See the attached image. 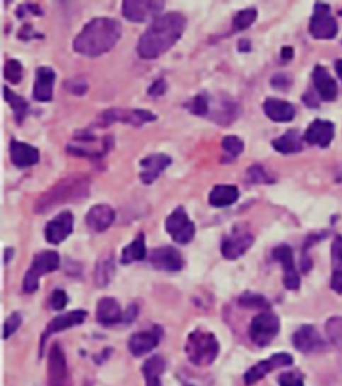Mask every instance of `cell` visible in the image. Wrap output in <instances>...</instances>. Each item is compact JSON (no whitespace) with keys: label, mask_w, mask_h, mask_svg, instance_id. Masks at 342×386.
Listing matches in <instances>:
<instances>
[{"label":"cell","mask_w":342,"mask_h":386,"mask_svg":"<svg viewBox=\"0 0 342 386\" xmlns=\"http://www.w3.org/2000/svg\"><path fill=\"white\" fill-rule=\"evenodd\" d=\"M185 351L193 365L209 366L218 357L220 344L212 331L198 329L190 333Z\"/></svg>","instance_id":"277c9868"},{"label":"cell","mask_w":342,"mask_h":386,"mask_svg":"<svg viewBox=\"0 0 342 386\" xmlns=\"http://www.w3.org/2000/svg\"><path fill=\"white\" fill-rule=\"evenodd\" d=\"M336 71H337V74H338V76L342 81V59L336 62Z\"/></svg>","instance_id":"db71d44e"},{"label":"cell","mask_w":342,"mask_h":386,"mask_svg":"<svg viewBox=\"0 0 342 386\" xmlns=\"http://www.w3.org/2000/svg\"><path fill=\"white\" fill-rule=\"evenodd\" d=\"M295 363L293 357L289 353H275L273 354L269 360H263L258 363H256L254 366H251L248 372L245 373L244 381L248 386H251L256 382H258L268 373H270L273 370L283 368V366H289Z\"/></svg>","instance_id":"7c38bea8"},{"label":"cell","mask_w":342,"mask_h":386,"mask_svg":"<svg viewBox=\"0 0 342 386\" xmlns=\"http://www.w3.org/2000/svg\"><path fill=\"white\" fill-rule=\"evenodd\" d=\"M239 198V190L233 185H218L212 188L209 202L214 208H226L233 205Z\"/></svg>","instance_id":"f1b7e54d"},{"label":"cell","mask_w":342,"mask_h":386,"mask_svg":"<svg viewBox=\"0 0 342 386\" xmlns=\"http://www.w3.org/2000/svg\"><path fill=\"white\" fill-rule=\"evenodd\" d=\"M280 386H304V375L300 372H287L278 377Z\"/></svg>","instance_id":"7bdbcfd3"},{"label":"cell","mask_w":342,"mask_h":386,"mask_svg":"<svg viewBox=\"0 0 342 386\" xmlns=\"http://www.w3.org/2000/svg\"><path fill=\"white\" fill-rule=\"evenodd\" d=\"M257 19V10L256 8H246L242 11L238 12L233 21V27L236 31H242L246 30L251 24L256 22Z\"/></svg>","instance_id":"f35d334b"},{"label":"cell","mask_w":342,"mask_h":386,"mask_svg":"<svg viewBox=\"0 0 342 386\" xmlns=\"http://www.w3.org/2000/svg\"><path fill=\"white\" fill-rule=\"evenodd\" d=\"M115 274V261L113 256L101 258L95 268V282L101 286H107Z\"/></svg>","instance_id":"d6a6232c"},{"label":"cell","mask_w":342,"mask_h":386,"mask_svg":"<svg viewBox=\"0 0 342 386\" xmlns=\"http://www.w3.org/2000/svg\"><path fill=\"white\" fill-rule=\"evenodd\" d=\"M238 50L242 52L250 51V40L249 39H241L238 43Z\"/></svg>","instance_id":"816d5d0a"},{"label":"cell","mask_w":342,"mask_h":386,"mask_svg":"<svg viewBox=\"0 0 342 386\" xmlns=\"http://www.w3.org/2000/svg\"><path fill=\"white\" fill-rule=\"evenodd\" d=\"M72 86L69 87L71 90V93L76 95H82L87 91V83L83 82V81H72Z\"/></svg>","instance_id":"c3c4849f"},{"label":"cell","mask_w":342,"mask_h":386,"mask_svg":"<svg viewBox=\"0 0 342 386\" xmlns=\"http://www.w3.org/2000/svg\"><path fill=\"white\" fill-rule=\"evenodd\" d=\"M280 329H281L280 318L272 312L265 310L253 318L249 329V336L253 344H256L260 348H265L277 337Z\"/></svg>","instance_id":"8992f818"},{"label":"cell","mask_w":342,"mask_h":386,"mask_svg":"<svg viewBox=\"0 0 342 386\" xmlns=\"http://www.w3.org/2000/svg\"><path fill=\"white\" fill-rule=\"evenodd\" d=\"M331 289L342 293V235H337L331 244Z\"/></svg>","instance_id":"83f0119b"},{"label":"cell","mask_w":342,"mask_h":386,"mask_svg":"<svg viewBox=\"0 0 342 386\" xmlns=\"http://www.w3.org/2000/svg\"><path fill=\"white\" fill-rule=\"evenodd\" d=\"M272 84L275 89H283V87H287L290 82L287 75H275L272 79Z\"/></svg>","instance_id":"681fc988"},{"label":"cell","mask_w":342,"mask_h":386,"mask_svg":"<svg viewBox=\"0 0 342 386\" xmlns=\"http://www.w3.org/2000/svg\"><path fill=\"white\" fill-rule=\"evenodd\" d=\"M171 164V158L166 154H152L141 161V181L144 185H152Z\"/></svg>","instance_id":"d6986e66"},{"label":"cell","mask_w":342,"mask_h":386,"mask_svg":"<svg viewBox=\"0 0 342 386\" xmlns=\"http://www.w3.org/2000/svg\"><path fill=\"white\" fill-rule=\"evenodd\" d=\"M153 268L165 271H178L183 266V259L176 247L171 246H162L158 249H154L149 258Z\"/></svg>","instance_id":"e0dca14e"},{"label":"cell","mask_w":342,"mask_h":386,"mask_svg":"<svg viewBox=\"0 0 342 386\" xmlns=\"http://www.w3.org/2000/svg\"><path fill=\"white\" fill-rule=\"evenodd\" d=\"M293 345L301 353H316L326 348V342L319 336L317 329L312 325H304L293 334Z\"/></svg>","instance_id":"2e32d148"},{"label":"cell","mask_w":342,"mask_h":386,"mask_svg":"<svg viewBox=\"0 0 342 386\" xmlns=\"http://www.w3.org/2000/svg\"><path fill=\"white\" fill-rule=\"evenodd\" d=\"M114 220H115V211L106 203H101L91 208L86 215L87 226L95 233H102L107 230L113 225Z\"/></svg>","instance_id":"603a6c76"},{"label":"cell","mask_w":342,"mask_h":386,"mask_svg":"<svg viewBox=\"0 0 342 386\" xmlns=\"http://www.w3.org/2000/svg\"><path fill=\"white\" fill-rule=\"evenodd\" d=\"M25 15L42 16V15H43V10H42L39 6H36V4H30V3H27V4H23V6H21V7L18 8V16H19V18H24Z\"/></svg>","instance_id":"bcb514c9"},{"label":"cell","mask_w":342,"mask_h":386,"mask_svg":"<svg viewBox=\"0 0 342 386\" xmlns=\"http://www.w3.org/2000/svg\"><path fill=\"white\" fill-rule=\"evenodd\" d=\"M248 178L250 182L253 183H273L274 179L269 176V173H266V170L260 166V164H254L248 170Z\"/></svg>","instance_id":"b9f144b4"},{"label":"cell","mask_w":342,"mask_h":386,"mask_svg":"<svg viewBox=\"0 0 342 386\" xmlns=\"http://www.w3.org/2000/svg\"><path fill=\"white\" fill-rule=\"evenodd\" d=\"M263 111L266 117L272 119L273 122H278V123L290 122L295 117V106L286 101L275 99V98H268L265 101Z\"/></svg>","instance_id":"484cf974"},{"label":"cell","mask_w":342,"mask_h":386,"mask_svg":"<svg viewBox=\"0 0 342 386\" xmlns=\"http://www.w3.org/2000/svg\"><path fill=\"white\" fill-rule=\"evenodd\" d=\"M239 113V108L236 103L233 102H222L221 107L217 110V114L214 115V120L218 122L220 125H230L232 122L236 120Z\"/></svg>","instance_id":"e575fe53"},{"label":"cell","mask_w":342,"mask_h":386,"mask_svg":"<svg viewBox=\"0 0 342 386\" xmlns=\"http://www.w3.org/2000/svg\"><path fill=\"white\" fill-rule=\"evenodd\" d=\"M67 304H69V297L64 290L57 289L52 292L51 297H50V306L54 310H63Z\"/></svg>","instance_id":"f6af8a7d"},{"label":"cell","mask_w":342,"mask_h":386,"mask_svg":"<svg viewBox=\"0 0 342 386\" xmlns=\"http://www.w3.org/2000/svg\"><path fill=\"white\" fill-rule=\"evenodd\" d=\"M69 370L64 351L59 344L55 342L48 354V384L50 386H67Z\"/></svg>","instance_id":"4fadbf2b"},{"label":"cell","mask_w":342,"mask_h":386,"mask_svg":"<svg viewBox=\"0 0 342 386\" xmlns=\"http://www.w3.org/2000/svg\"><path fill=\"white\" fill-rule=\"evenodd\" d=\"M4 78L12 84H18L23 79V66L19 60L10 59L4 66Z\"/></svg>","instance_id":"8d00e7d4"},{"label":"cell","mask_w":342,"mask_h":386,"mask_svg":"<svg viewBox=\"0 0 342 386\" xmlns=\"http://www.w3.org/2000/svg\"><path fill=\"white\" fill-rule=\"evenodd\" d=\"M4 99L11 105L13 117L16 119V122L21 125L28 113V103L24 101L22 96L15 94L7 86H4Z\"/></svg>","instance_id":"836d02e7"},{"label":"cell","mask_w":342,"mask_h":386,"mask_svg":"<svg viewBox=\"0 0 342 386\" xmlns=\"http://www.w3.org/2000/svg\"><path fill=\"white\" fill-rule=\"evenodd\" d=\"M87 317V312L84 310H72L66 314H62V316L55 317L50 324H48L47 328L43 331V336H42V346L43 344L47 341L50 336L55 334V333H59L63 330H67V329L72 328V327H76V325H81L83 324V321L86 319Z\"/></svg>","instance_id":"7402d4cb"},{"label":"cell","mask_w":342,"mask_h":386,"mask_svg":"<svg viewBox=\"0 0 342 386\" xmlns=\"http://www.w3.org/2000/svg\"><path fill=\"white\" fill-rule=\"evenodd\" d=\"M166 232L171 235L174 242L179 245H186L193 241L195 235V225L190 221L186 210L179 206L173 211L166 220Z\"/></svg>","instance_id":"52a82bcc"},{"label":"cell","mask_w":342,"mask_h":386,"mask_svg":"<svg viewBox=\"0 0 342 386\" xmlns=\"http://www.w3.org/2000/svg\"><path fill=\"white\" fill-rule=\"evenodd\" d=\"M238 304L241 305L242 307L258 309V310H268L270 307V305H269L268 300L265 297L251 292H246L245 294H242L239 297V300H238Z\"/></svg>","instance_id":"d590c367"},{"label":"cell","mask_w":342,"mask_h":386,"mask_svg":"<svg viewBox=\"0 0 342 386\" xmlns=\"http://www.w3.org/2000/svg\"><path fill=\"white\" fill-rule=\"evenodd\" d=\"M21 324H22V316L18 312L12 313L11 316L8 317L6 319V322H4V334H3V339H7L10 336H12L19 329Z\"/></svg>","instance_id":"ee69618b"},{"label":"cell","mask_w":342,"mask_h":386,"mask_svg":"<svg viewBox=\"0 0 342 386\" xmlns=\"http://www.w3.org/2000/svg\"><path fill=\"white\" fill-rule=\"evenodd\" d=\"M166 369L165 360L161 356L150 357L142 366V373L146 381V386H162L161 375Z\"/></svg>","instance_id":"f546056e"},{"label":"cell","mask_w":342,"mask_h":386,"mask_svg":"<svg viewBox=\"0 0 342 386\" xmlns=\"http://www.w3.org/2000/svg\"><path fill=\"white\" fill-rule=\"evenodd\" d=\"M188 110L194 115H200L203 117L209 113V96L206 94H198L194 96L193 99H190L189 103L186 105Z\"/></svg>","instance_id":"ab89813d"},{"label":"cell","mask_w":342,"mask_h":386,"mask_svg":"<svg viewBox=\"0 0 342 386\" xmlns=\"http://www.w3.org/2000/svg\"><path fill=\"white\" fill-rule=\"evenodd\" d=\"M123 317L120 305L113 297H105L96 305V319L105 327H111L119 322Z\"/></svg>","instance_id":"4316f807"},{"label":"cell","mask_w":342,"mask_h":386,"mask_svg":"<svg viewBox=\"0 0 342 386\" xmlns=\"http://www.w3.org/2000/svg\"><path fill=\"white\" fill-rule=\"evenodd\" d=\"M186 24V18L179 12H169L156 18L138 42V55L147 60L161 57L181 39Z\"/></svg>","instance_id":"6da1fadb"},{"label":"cell","mask_w":342,"mask_h":386,"mask_svg":"<svg viewBox=\"0 0 342 386\" xmlns=\"http://www.w3.org/2000/svg\"><path fill=\"white\" fill-rule=\"evenodd\" d=\"M10 157L11 162L19 169L31 167L39 162V150L24 142L15 141L12 140L10 144Z\"/></svg>","instance_id":"cb8c5ba5"},{"label":"cell","mask_w":342,"mask_h":386,"mask_svg":"<svg viewBox=\"0 0 342 386\" xmlns=\"http://www.w3.org/2000/svg\"><path fill=\"white\" fill-rule=\"evenodd\" d=\"M275 152L281 154H295L302 150V137L297 130H289L283 137L273 141Z\"/></svg>","instance_id":"4dcf8cb0"},{"label":"cell","mask_w":342,"mask_h":386,"mask_svg":"<svg viewBox=\"0 0 342 386\" xmlns=\"http://www.w3.org/2000/svg\"><path fill=\"white\" fill-rule=\"evenodd\" d=\"M326 333L331 342L342 351V318L333 317L326 322Z\"/></svg>","instance_id":"74e56055"},{"label":"cell","mask_w":342,"mask_h":386,"mask_svg":"<svg viewBox=\"0 0 342 386\" xmlns=\"http://www.w3.org/2000/svg\"><path fill=\"white\" fill-rule=\"evenodd\" d=\"M334 138V125L329 120L316 119L312 122L305 132V141L309 144L319 146L321 149H325L331 144Z\"/></svg>","instance_id":"ffe728a7"},{"label":"cell","mask_w":342,"mask_h":386,"mask_svg":"<svg viewBox=\"0 0 342 386\" xmlns=\"http://www.w3.org/2000/svg\"><path fill=\"white\" fill-rule=\"evenodd\" d=\"M254 244V237L246 227L236 226L233 232L226 235L221 244V253L226 259H238L242 257Z\"/></svg>","instance_id":"8fae6325"},{"label":"cell","mask_w":342,"mask_h":386,"mask_svg":"<svg viewBox=\"0 0 342 386\" xmlns=\"http://www.w3.org/2000/svg\"><path fill=\"white\" fill-rule=\"evenodd\" d=\"M309 31L316 39H333L337 35L338 25L336 19L331 16V7L328 4L316 3Z\"/></svg>","instance_id":"9c48e42d"},{"label":"cell","mask_w":342,"mask_h":386,"mask_svg":"<svg viewBox=\"0 0 342 386\" xmlns=\"http://www.w3.org/2000/svg\"><path fill=\"white\" fill-rule=\"evenodd\" d=\"M35 34L36 33H34V30H33L31 25H25L23 30H21V35H19V38H21V39H24V40L33 39V38H43V36H38L35 35Z\"/></svg>","instance_id":"f907efd6"},{"label":"cell","mask_w":342,"mask_h":386,"mask_svg":"<svg viewBox=\"0 0 342 386\" xmlns=\"http://www.w3.org/2000/svg\"><path fill=\"white\" fill-rule=\"evenodd\" d=\"M57 75L50 67H39L36 70L33 96L38 102H50L54 94V83Z\"/></svg>","instance_id":"44dd1931"},{"label":"cell","mask_w":342,"mask_h":386,"mask_svg":"<svg viewBox=\"0 0 342 386\" xmlns=\"http://www.w3.org/2000/svg\"><path fill=\"white\" fill-rule=\"evenodd\" d=\"M273 258L283 268V285L289 290H297L301 285L298 271L295 270L293 250L287 245L277 246L273 250Z\"/></svg>","instance_id":"5bb4252c"},{"label":"cell","mask_w":342,"mask_h":386,"mask_svg":"<svg viewBox=\"0 0 342 386\" xmlns=\"http://www.w3.org/2000/svg\"><path fill=\"white\" fill-rule=\"evenodd\" d=\"M162 337V329L154 327L152 330H146L131 336L129 339V351L134 357H142L153 351Z\"/></svg>","instance_id":"ac0fdd59"},{"label":"cell","mask_w":342,"mask_h":386,"mask_svg":"<svg viewBox=\"0 0 342 386\" xmlns=\"http://www.w3.org/2000/svg\"><path fill=\"white\" fill-rule=\"evenodd\" d=\"M156 117L153 113L146 111V110H125V108H111L105 111L99 119L98 125L102 127L110 126L115 122H123V123H130L135 127H141L143 123L147 122H154Z\"/></svg>","instance_id":"30bf717a"},{"label":"cell","mask_w":342,"mask_h":386,"mask_svg":"<svg viewBox=\"0 0 342 386\" xmlns=\"http://www.w3.org/2000/svg\"><path fill=\"white\" fill-rule=\"evenodd\" d=\"M147 256V250H146V242H144V235L139 234L131 244L126 246L122 251V257L120 262L123 265H130L134 262H139L143 261Z\"/></svg>","instance_id":"1f68e13d"},{"label":"cell","mask_w":342,"mask_h":386,"mask_svg":"<svg viewBox=\"0 0 342 386\" xmlns=\"http://www.w3.org/2000/svg\"><path fill=\"white\" fill-rule=\"evenodd\" d=\"M313 83L322 101L331 102L337 98V83L329 71L322 66H316L313 70Z\"/></svg>","instance_id":"d4e9b609"},{"label":"cell","mask_w":342,"mask_h":386,"mask_svg":"<svg viewBox=\"0 0 342 386\" xmlns=\"http://www.w3.org/2000/svg\"><path fill=\"white\" fill-rule=\"evenodd\" d=\"M90 193V179L83 174H72L59 181L43 193L34 205L38 214H45L67 202H78L87 198Z\"/></svg>","instance_id":"3957f363"},{"label":"cell","mask_w":342,"mask_h":386,"mask_svg":"<svg viewBox=\"0 0 342 386\" xmlns=\"http://www.w3.org/2000/svg\"><path fill=\"white\" fill-rule=\"evenodd\" d=\"M59 254L54 250H45L36 254L31 268L25 273L23 281V290L25 293H35L39 288V278L59 269Z\"/></svg>","instance_id":"5b68a950"},{"label":"cell","mask_w":342,"mask_h":386,"mask_svg":"<svg viewBox=\"0 0 342 386\" xmlns=\"http://www.w3.org/2000/svg\"><path fill=\"white\" fill-rule=\"evenodd\" d=\"M166 89H167V84H166L165 79H158L149 87L147 94L152 95V96H161V95L165 94Z\"/></svg>","instance_id":"7dc6e473"},{"label":"cell","mask_w":342,"mask_h":386,"mask_svg":"<svg viewBox=\"0 0 342 386\" xmlns=\"http://www.w3.org/2000/svg\"><path fill=\"white\" fill-rule=\"evenodd\" d=\"M72 229H74V217L71 211H63L46 225L45 237L48 244L59 245L60 242L67 239V237L72 233Z\"/></svg>","instance_id":"9a60e30c"},{"label":"cell","mask_w":342,"mask_h":386,"mask_svg":"<svg viewBox=\"0 0 342 386\" xmlns=\"http://www.w3.org/2000/svg\"><path fill=\"white\" fill-rule=\"evenodd\" d=\"M122 25L113 18H95L83 27L74 39V51L87 58H96L108 52L118 43Z\"/></svg>","instance_id":"7a4b0ae2"},{"label":"cell","mask_w":342,"mask_h":386,"mask_svg":"<svg viewBox=\"0 0 342 386\" xmlns=\"http://www.w3.org/2000/svg\"><path fill=\"white\" fill-rule=\"evenodd\" d=\"M281 57L285 60H289V59L293 58V48L292 47H283L281 51Z\"/></svg>","instance_id":"f5cc1de1"},{"label":"cell","mask_w":342,"mask_h":386,"mask_svg":"<svg viewBox=\"0 0 342 386\" xmlns=\"http://www.w3.org/2000/svg\"><path fill=\"white\" fill-rule=\"evenodd\" d=\"M244 142L241 138H238L236 135H227L222 140V149L226 154H229L230 157H238L241 152H244Z\"/></svg>","instance_id":"60d3db41"},{"label":"cell","mask_w":342,"mask_h":386,"mask_svg":"<svg viewBox=\"0 0 342 386\" xmlns=\"http://www.w3.org/2000/svg\"><path fill=\"white\" fill-rule=\"evenodd\" d=\"M165 8L164 1H149V0H126L122 4L123 16L134 22V23H143L147 21H155L159 18L158 15Z\"/></svg>","instance_id":"ba28073f"}]
</instances>
